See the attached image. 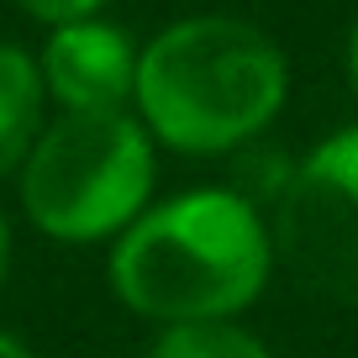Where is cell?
Wrapping results in <instances>:
<instances>
[{"instance_id": "1", "label": "cell", "mask_w": 358, "mask_h": 358, "mask_svg": "<svg viewBox=\"0 0 358 358\" xmlns=\"http://www.w3.org/2000/svg\"><path fill=\"white\" fill-rule=\"evenodd\" d=\"M274 274V222L237 185L153 195L148 211L106 243V285L116 306L148 327L248 316Z\"/></svg>"}, {"instance_id": "2", "label": "cell", "mask_w": 358, "mask_h": 358, "mask_svg": "<svg viewBox=\"0 0 358 358\" xmlns=\"http://www.w3.org/2000/svg\"><path fill=\"white\" fill-rule=\"evenodd\" d=\"M290 53L237 11H190L143 37L132 111L158 153L232 158L290 106Z\"/></svg>"}, {"instance_id": "3", "label": "cell", "mask_w": 358, "mask_h": 358, "mask_svg": "<svg viewBox=\"0 0 358 358\" xmlns=\"http://www.w3.org/2000/svg\"><path fill=\"white\" fill-rule=\"evenodd\" d=\"M153 195L158 143L137 111H53L16 169L27 227L64 248L116 243Z\"/></svg>"}, {"instance_id": "4", "label": "cell", "mask_w": 358, "mask_h": 358, "mask_svg": "<svg viewBox=\"0 0 358 358\" xmlns=\"http://www.w3.org/2000/svg\"><path fill=\"white\" fill-rule=\"evenodd\" d=\"M268 222L285 274L316 301L358 311V122L306 148Z\"/></svg>"}, {"instance_id": "5", "label": "cell", "mask_w": 358, "mask_h": 358, "mask_svg": "<svg viewBox=\"0 0 358 358\" xmlns=\"http://www.w3.org/2000/svg\"><path fill=\"white\" fill-rule=\"evenodd\" d=\"M137 64H143V37H132L106 11L43 27L37 43V69L53 111H132Z\"/></svg>"}, {"instance_id": "6", "label": "cell", "mask_w": 358, "mask_h": 358, "mask_svg": "<svg viewBox=\"0 0 358 358\" xmlns=\"http://www.w3.org/2000/svg\"><path fill=\"white\" fill-rule=\"evenodd\" d=\"M48 116H53V101H48L43 69H37V48L0 37V185L16 179L32 143L43 137Z\"/></svg>"}, {"instance_id": "7", "label": "cell", "mask_w": 358, "mask_h": 358, "mask_svg": "<svg viewBox=\"0 0 358 358\" xmlns=\"http://www.w3.org/2000/svg\"><path fill=\"white\" fill-rule=\"evenodd\" d=\"M143 358H280V353L243 316H216V322L153 327V343H148Z\"/></svg>"}, {"instance_id": "8", "label": "cell", "mask_w": 358, "mask_h": 358, "mask_svg": "<svg viewBox=\"0 0 358 358\" xmlns=\"http://www.w3.org/2000/svg\"><path fill=\"white\" fill-rule=\"evenodd\" d=\"M111 0H16V11L32 16L37 27H58V22H79V16H101Z\"/></svg>"}, {"instance_id": "9", "label": "cell", "mask_w": 358, "mask_h": 358, "mask_svg": "<svg viewBox=\"0 0 358 358\" xmlns=\"http://www.w3.org/2000/svg\"><path fill=\"white\" fill-rule=\"evenodd\" d=\"M343 85H348V95H353V106H358V6H353L348 32H343Z\"/></svg>"}, {"instance_id": "10", "label": "cell", "mask_w": 358, "mask_h": 358, "mask_svg": "<svg viewBox=\"0 0 358 358\" xmlns=\"http://www.w3.org/2000/svg\"><path fill=\"white\" fill-rule=\"evenodd\" d=\"M11 258H16V232H11L6 206H0V295H6V285H11Z\"/></svg>"}, {"instance_id": "11", "label": "cell", "mask_w": 358, "mask_h": 358, "mask_svg": "<svg viewBox=\"0 0 358 358\" xmlns=\"http://www.w3.org/2000/svg\"><path fill=\"white\" fill-rule=\"evenodd\" d=\"M0 358H43L32 343H27L22 332H11V327H0Z\"/></svg>"}]
</instances>
